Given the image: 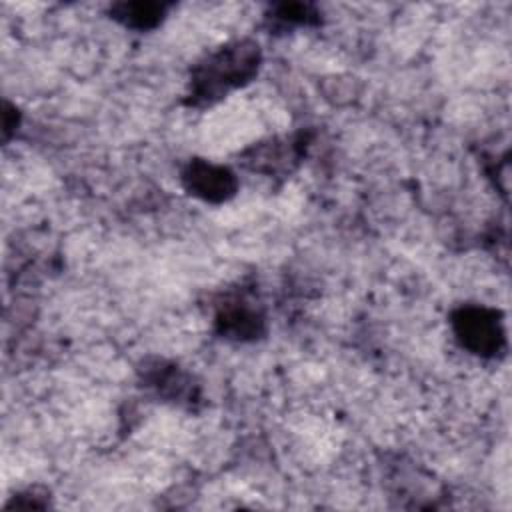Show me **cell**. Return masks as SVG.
Here are the masks:
<instances>
[{"label":"cell","mask_w":512,"mask_h":512,"mask_svg":"<svg viewBox=\"0 0 512 512\" xmlns=\"http://www.w3.org/2000/svg\"><path fill=\"white\" fill-rule=\"evenodd\" d=\"M262 62L260 46L254 40H234L198 60L190 70L186 104L210 106L228 92L248 84Z\"/></svg>","instance_id":"6da1fadb"},{"label":"cell","mask_w":512,"mask_h":512,"mask_svg":"<svg viewBox=\"0 0 512 512\" xmlns=\"http://www.w3.org/2000/svg\"><path fill=\"white\" fill-rule=\"evenodd\" d=\"M450 326L458 344L474 356L494 358L506 348V330L496 308L462 304L452 310Z\"/></svg>","instance_id":"7a4b0ae2"},{"label":"cell","mask_w":512,"mask_h":512,"mask_svg":"<svg viewBox=\"0 0 512 512\" xmlns=\"http://www.w3.org/2000/svg\"><path fill=\"white\" fill-rule=\"evenodd\" d=\"M214 328L222 338L236 342H252L264 336L266 316L258 302L244 292L222 298L216 306Z\"/></svg>","instance_id":"3957f363"},{"label":"cell","mask_w":512,"mask_h":512,"mask_svg":"<svg viewBox=\"0 0 512 512\" xmlns=\"http://www.w3.org/2000/svg\"><path fill=\"white\" fill-rule=\"evenodd\" d=\"M182 184L188 194L210 204H222L238 192L236 174L228 166L214 164L204 158L188 160L182 168Z\"/></svg>","instance_id":"277c9868"},{"label":"cell","mask_w":512,"mask_h":512,"mask_svg":"<svg viewBox=\"0 0 512 512\" xmlns=\"http://www.w3.org/2000/svg\"><path fill=\"white\" fill-rule=\"evenodd\" d=\"M138 372L144 386L174 404L192 406L200 398V388L194 378L174 362H166L160 358L146 360L142 362Z\"/></svg>","instance_id":"5b68a950"},{"label":"cell","mask_w":512,"mask_h":512,"mask_svg":"<svg viewBox=\"0 0 512 512\" xmlns=\"http://www.w3.org/2000/svg\"><path fill=\"white\" fill-rule=\"evenodd\" d=\"M304 142L306 140H302L300 134L292 138H272L268 142H260L244 154V164L264 174L290 172L294 164L302 158Z\"/></svg>","instance_id":"8992f818"},{"label":"cell","mask_w":512,"mask_h":512,"mask_svg":"<svg viewBox=\"0 0 512 512\" xmlns=\"http://www.w3.org/2000/svg\"><path fill=\"white\" fill-rule=\"evenodd\" d=\"M170 4L162 2H116L110 6L108 14L118 20L122 26L132 30H152L168 14Z\"/></svg>","instance_id":"52a82bcc"},{"label":"cell","mask_w":512,"mask_h":512,"mask_svg":"<svg viewBox=\"0 0 512 512\" xmlns=\"http://www.w3.org/2000/svg\"><path fill=\"white\" fill-rule=\"evenodd\" d=\"M274 22L282 26H312L320 22V12L312 4H302V2H284V4H274L270 8V16Z\"/></svg>","instance_id":"ba28073f"}]
</instances>
